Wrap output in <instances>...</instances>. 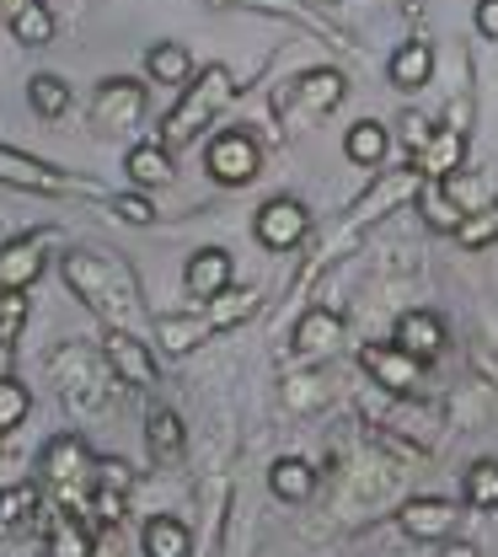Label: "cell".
<instances>
[{"label": "cell", "instance_id": "cell-33", "mask_svg": "<svg viewBox=\"0 0 498 557\" xmlns=\"http://www.w3.org/2000/svg\"><path fill=\"white\" fill-rule=\"evenodd\" d=\"M27 413H33V392L16 375H0V434H11Z\"/></svg>", "mask_w": 498, "mask_h": 557}, {"label": "cell", "instance_id": "cell-38", "mask_svg": "<svg viewBox=\"0 0 498 557\" xmlns=\"http://www.w3.org/2000/svg\"><path fill=\"white\" fill-rule=\"evenodd\" d=\"M477 33L498 38V0H477Z\"/></svg>", "mask_w": 498, "mask_h": 557}, {"label": "cell", "instance_id": "cell-29", "mask_svg": "<svg viewBox=\"0 0 498 557\" xmlns=\"http://www.w3.org/2000/svg\"><path fill=\"white\" fill-rule=\"evenodd\" d=\"M269 483H274V493H279L285 504H306V498L316 493V472H311L306 461H295V456H285V461H274Z\"/></svg>", "mask_w": 498, "mask_h": 557}, {"label": "cell", "instance_id": "cell-1", "mask_svg": "<svg viewBox=\"0 0 498 557\" xmlns=\"http://www.w3.org/2000/svg\"><path fill=\"white\" fill-rule=\"evenodd\" d=\"M65 284L75 295L108 322V327H129L140 322V278L124 258H108V252H91V247H75L65 252Z\"/></svg>", "mask_w": 498, "mask_h": 557}, {"label": "cell", "instance_id": "cell-6", "mask_svg": "<svg viewBox=\"0 0 498 557\" xmlns=\"http://www.w3.org/2000/svg\"><path fill=\"white\" fill-rule=\"evenodd\" d=\"M140 119H145V86L140 81L113 75V81L97 86V97H91V129H102V135H124V129H135Z\"/></svg>", "mask_w": 498, "mask_h": 557}, {"label": "cell", "instance_id": "cell-42", "mask_svg": "<svg viewBox=\"0 0 498 557\" xmlns=\"http://www.w3.org/2000/svg\"><path fill=\"white\" fill-rule=\"evenodd\" d=\"M91 557H97V553H91ZM113 557H119V553H113Z\"/></svg>", "mask_w": 498, "mask_h": 557}, {"label": "cell", "instance_id": "cell-5", "mask_svg": "<svg viewBox=\"0 0 498 557\" xmlns=\"http://www.w3.org/2000/svg\"><path fill=\"white\" fill-rule=\"evenodd\" d=\"M204 161H210V177L220 188H247L263 166V150L247 129H220L210 139V150H204Z\"/></svg>", "mask_w": 498, "mask_h": 557}, {"label": "cell", "instance_id": "cell-28", "mask_svg": "<svg viewBox=\"0 0 498 557\" xmlns=\"http://www.w3.org/2000/svg\"><path fill=\"white\" fill-rule=\"evenodd\" d=\"M27 520H38V487H33V483L0 487V536L22 531Z\"/></svg>", "mask_w": 498, "mask_h": 557}, {"label": "cell", "instance_id": "cell-36", "mask_svg": "<svg viewBox=\"0 0 498 557\" xmlns=\"http://www.w3.org/2000/svg\"><path fill=\"white\" fill-rule=\"evenodd\" d=\"M108 209H113L119 220H129V225H150V220H155V205H150L145 194H113Z\"/></svg>", "mask_w": 498, "mask_h": 557}, {"label": "cell", "instance_id": "cell-4", "mask_svg": "<svg viewBox=\"0 0 498 557\" xmlns=\"http://www.w3.org/2000/svg\"><path fill=\"white\" fill-rule=\"evenodd\" d=\"M49 370L65 386V403H71L75 413H97L108 403V375L113 370H108V359H97L86 344H65L49 359Z\"/></svg>", "mask_w": 498, "mask_h": 557}, {"label": "cell", "instance_id": "cell-11", "mask_svg": "<svg viewBox=\"0 0 498 557\" xmlns=\"http://www.w3.org/2000/svg\"><path fill=\"white\" fill-rule=\"evenodd\" d=\"M258 242L269 247V252H289L300 236H306V225H311V214L300 199H269V205L258 209Z\"/></svg>", "mask_w": 498, "mask_h": 557}, {"label": "cell", "instance_id": "cell-13", "mask_svg": "<svg viewBox=\"0 0 498 557\" xmlns=\"http://www.w3.org/2000/svg\"><path fill=\"white\" fill-rule=\"evenodd\" d=\"M344 344V317L333 306H311L300 322H295V354L300 359H316V354H333Z\"/></svg>", "mask_w": 498, "mask_h": 557}, {"label": "cell", "instance_id": "cell-30", "mask_svg": "<svg viewBox=\"0 0 498 557\" xmlns=\"http://www.w3.org/2000/svg\"><path fill=\"white\" fill-rule=\"evenodd\" d=\"M27 102H33L38 119H65L71 113V86L60 75H33L27 81Z\"/></svg>", "mask_w": 498, "mask_h": 557}, {"label": "cell", "instance_id": "cell-9", "mask_svg": "<svg viewBox=\"0 0 498 557\" xmlns=\"http://www.w3.org/2000/svg\"><path fill=\"white\" fill-rule=\"evenodd\" d=\"M364 370H370V381H375L381 392L408 397V392H419L424 359H413L402 344H370V348H364Z\"/></svg>", "mask_w": 498, "mask_h": 557}, {"label": "cell", "instance_id": "cell-16", "mask_svg": "<svg viewBox=\"0 0 498 557\" xmlns=\"http://www.w3.org/2000/svg\"><path fill=\"white\" fill-rule=\"evenodd\" d=\"M391 344H402L413 359H439L445 354V322L434 311H408V317H397V338Z\"/></svg>", "mask_w": 498, "mask_h": 557}, {"label": "cell", "instance_id": "cell-37", "mask_svg": "<svg viewBox=\"0 0 498 557\" xmlns=\"http://www.w3.org/2000/svg\"><path fill=\"white\" fill-rule=\"evenodd\" d=\"M97 487L129 493V487H135V472H129V461H119V456H97Z\"/></svg>", "mask_w": 498, "mask_h": 557}, {"label": "cell", "instance_id": "cell-35", "mask_svg": "<svg viewBox=\"0 0 498 557\" xmlns=\"http://www.w3.org/2000/svg\"><path fill=\"white\" fill-rule=\"evenodd\" d=\"M27 327V289H0V338L16 344Z\"/></svg>", "mask_w": 498, "mask_h": 557}, {"label": "cell", "instance_id": "cell-21", "mask_svg": "<svg viewBox=\"0 0 498 557\" xmlns=\"http://www.w3.org/2000/svg\"><path fill=\"white\" fill-rule=\"evenodd\" d=\"M91 531L86 520H75V509H60L49 515V557H91Z\"/></svg>", "mask_w": 498, "mask_h": 557}, {"label": "cell", "instance_id": "cell-22", "mask_svg": "<svg viewBox=\"0 0 498 557\" xmlns=\"http://www.w3.org/2000/svg\"><path fill=\"white\" fill-rule=\"evenodd\" d=\"M386 75H391V86L419 91L428 75H434V49H428V44H408V49H397V54H391V65H386Z\"/></svg>", "mask_w": 498, "mask_h": 557}, {"label": "cell", "instance_id": "cell-15", "mask_svg": "<svg viewBox=\"0 0 498 557\" xmlns=\"http://www.w3.org/2000/svg\"><path fill=\"white\" fill-rule=\"evenodd\" d=\"M183 284H188L194 300L220 295V289L231 284V252H225V247H199V252L188 258V269H183Z\"/></svg>", "mask_w": 498, "mask_h": 557}, {"label": "cell", "instance_id": "cell-14", "mask_svg": "<svg viewBox=\"0 0 498 557\" xmlns=\"http://www.w3.org/2000/svg\"><path fill=\"white\" fill-rule=\"evenodd\" d=\"M402 531L413 542H445V536H456V504L450 498H413L402 509Z\"/></svg>", "mask_w": 498, "mask_h": 557}, {"label": "cell", "instance_id": "cell-27", "mask_svg": "<svg viewBox=\"0 0 498 557\" xmlns=\"http://www.w3.org/2000/svg\"><path fill=\"white\" fill-rule=\"evenodd\" d=\"M419 209H424V220L434 231H456V225H461V205L450 199L445 177H424V183H419Z\"/></svg>", "mask_w": 498, "mask_h": 557}, {"label": "cell", "instance_id": "cell-41", "mask_svg": "<svg viewBox=\"0 0 498 557\" xmlns=\"http://www.w3.org/2000/svg\"><path fill=\"white\" fill-rule=\"evenodd\" d=\"M445 557H477V553L472 547H456V553H445Z\"/></svg>", "mask_w": 498, "mask_h": 557}, {"label": "cell", "instance_id": "cell-23", "mask_svg": "<svg viewBox=\"0 0 498 557\" xmlns=\"http://www.w3.org/2000/svg\"><path fill=\"white\" fill-rule=\"evenodd\" d=\"M386 145H391V135H386V124H375V119H359L354 129L344 135V150H349L354 166H381V161H386Z\"/></svg>", "mask_w": 498, "mask_h": 557}, {"label": "cell", "instance_id": "cell-32", "mask_svg": "<svg viewBox=\"0 0 498 557\" xmlns=\"http://www.w3.org/2000/svg\"><path fill=\"white\" fill-rule=\"evenodd\" d=\"M456 242H461L466 252H483L488 242H498V209L483 205V209H472V214H461V225H456Z\"/></svg>", "mask_w": 498, "mask_h": 557}, {"label": "cell", "instance_id": "cell-19", "mask_svg": "<svg viewBox=\"0 0 498 557\" xmlns=\"http://www.w3.org/2000/svg\"><path fill=\"white\" fill-rule=\"evenodd\" d=\"M5 22H11L16 44H27V49H43L54 38V11L43 0H11L5 5Z\"/></svg>", "mask_w": 498, "mask_h": 557}, {"label": "cell", "instance_id": "cell-31", "mask_svg": "<svg viewBox=\"0 0 498 557\" xmlns=\"http://www.w3.org/2000/svg\"><path fill=\"white\" fill-rule=\"evenodd\" d=\"M214 306L204 311L210 317V327H236V322H247L252 311H258V289H220V295H210Z\"/></svg>", "mask_w": 498, "mask_h": 557}, {"label": "cell", "instance_id": "cell-3", "mask_svg": "<svg viewBox=\"0 0 498 557\" xmlns=\"http://www.w3.org/2000/svg\"><path fill=\"white\" fill-rule=\"evenodd\" d=\"M225 102H231V70L210 65L204 75H199V86H194V91H183V102L166 113V124H161V145H166V150L188 145V139L199 135V129L210 124Z\"/></svg>", "mask_w": 498, "mask_h": 557}, {"label": "cell", "instance_id": "cell-20", "mask_svg": "<svg viewBox=\"0 0 498 557\" xmlns=\"http://www.w3.org/2000/svg\"><path fill=\"white\" fill-rule=\"evenodd\" d=\"M140 547H145V557H188L194 553V536H188V525H183V520L155 515V520L145 525Z\"/></svg>", "mask_w": 498, "mask_h": 557}, {"label": "cell", "instance_id": "cell-12", "mask_svg": "<svg viewBox=\"0 0 498 557\" xmlns=\"http://www.w3.org/2000/svg\"><path fill=\"white\" fill-rule=\"evenodd\" d=\"M338 102H344V75H338V70H306V75L295 81V91L279 97V113H285V108H300L306 119H327Z\"/></svg>", "mask_w": 498, "mask_h": 557}, {"label": "cell", "instance_id": "cell-26", "mask_svg": "<svg viewBox=\"0 0 498 557\" xmlns=\"http://www.w3.org/2000/svg\"><path fill=\"white\" fill-rule=\"evenodd\" d=\"M145 440H150V461H177L183 456V423L177 413H166V408H155V413L145 418Z\"/></svg>", "mask_w": 498, "mask_h": 557}, {"label": "cell", "instance_id": "cell-18", "mask_svg": "<svg viewBox=\"0 0 498 557\" xmlns=\"http://www.w3.org/2000/svg\"><path fill=\"white\" fill-rule=\"evenodd\" d=\"M461 161H466V139H461V129H439V135H428L424 150H413L419 177H450Z\"/></svg>", "mask_w": 498, "mask_h": 557}, {"label": "cell", "instance_id": "cell-25", "mask_svg": "<svg viewBox=\"0 0 498 557\" xmlns=\"http://www.w3.org/2000/svg\"><path fill=\"white\" fill-rule=\"evenodd\" d=\"M145 70H150V81H161V86H188L194 54H188L183 44H155V49L145 54Z\"/></svg>", "mask_w": 498, "mask_h": 557}, {"label": "cell", "instance_id": "cell-7", "mask_svg": "<svg viewBox=\"0 0 498 557\" xmlns=\"http://www.w3.org/2000/svg\"><path fill=\"white\" fill-rule=\"evenodd\" d=\"M102 359H108L113 381H124V386H135V392H150V386H155V354H150L129 327H108Z\"/></svg>", "mask_w": 498, "mask_h": 557}, {"label": "cell", "instance_id": "cell-39", "mask_svg": "<svg viewBox=\"0 0 498 557\" xmlns=\"http://www.w3.org/2000/svg\"><path fill=\"white\" fill-rule=\"evenodd\" d=\"M402 129H408V135H402V139H408V145H413V150H424V145H428V135H434V129H428L424 119H413V113H408V119H402Z\"/></svg>", "mask_w": 498, "mask_h": 557}, {"label": "cell", "instance_id": "cell-34", "mask_svg": "<svg viewBox=\"0 0 498 557\" xmlns=\"http://www.w3.org/2000/svg\"><path fill=\"white\" fill-rule=\"evenodd\" d=\"M466 504L498 509V461H472V472H466Z\"/></svg>", "mask_w": 498, "mask_h": 557}, {"label": "cell", "instance_id": "cell-8", "mask_svg": "<svg viewBox=\"0 0 498 557\" xmlns=\"http://www.w3.org/2000/svg\"><path fill=\"white\" fill-rule=\"evenodd\" d=\"M0 183L5 188H27V194H49V199L75 194V183L60 166H49V161H38L27 150H11V145H0Z\"/></svg>", "mask_w": 498, "mask_h": 557}, {"label": "cell", "instance_id": "cell-40", "mask_svg": "<svg viewBox=\"0 0 498 557\" xmlns=\"http://www.w3.org/2000/svg\"><path fill=\"white\" fill-rule=\"evenodd\" d=\"M0 375H11V344L0 338Z\"/></svg>", "mask_w": 498, "mask_h": 557}, {"label": "cell", "instance_id": "cell-2", "mask_svg": "<svg viewBox=\"0 0 498 557\" xmlns=\"http://www.w3.org/2000/svg\"><path fill=\"white\" fill-rule=\"evenodd\" d=\"M38 478L65 509H80L91 504V487H97V456L86 450L80 434H54L38 456Z\"/></svg>", "mask_w": 498, "mask_h": 557}, {"label": "cell", "instance_id": "cell-17", "mask_svg": "<svg viewBox=\"0 0 498 557\" xmlns=\"http://www.w3.org/2000/svg\"><path fill=\"white\" fill-rule=\"evenodd\" d=\"M124 172L135 177V188H166V183L177 177L172 150H166L161 139H145V145H135V150L124 156Z\"/></svg>", "mask_w": 498, "mask_h": 557}, {"label": "cell", "instance_id": "cell-24", "mask_svg": "<svg viewBox=\"0 0 498 557\" xmlns=\"http://www.w3.org/2000/svg\"><path fill=\"white\" fill-rule=\"evenodd\" d=\"M204 333H214L210 327V317L199 322V317H155V338H161V348L166 354H188V348H199L204 344Z\"/></svg>", "mask_w": 498, "mask_h": 557}, {"label": "cell", "instance_id": "cell-10", "mask_svg": "<svg viewBox=\"0 0 498 557\" xmlns=\"http://www.w3.org/2000/svg\"><path fill=\"white\" fill-rule=\"evenodd\" d=\"M49 242H54V231H33V236L5 242V247H0V289H33L38 274H43Z\"/></svg>", "mask_w": 498, "mask_h": 557}]
</instances>
